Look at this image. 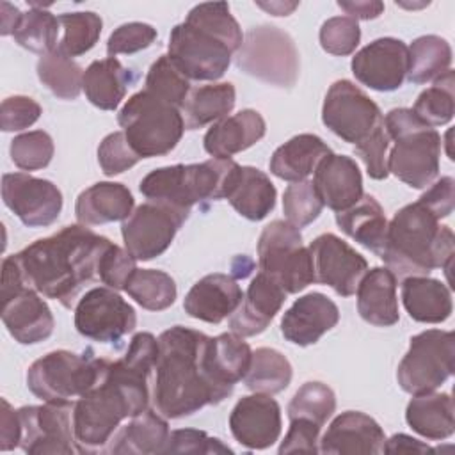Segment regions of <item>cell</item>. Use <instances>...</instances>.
Here are the masks:
<instances>
[{"mask_svg": "<svg viewBox=\"0 0 455 455\" xmlns=\"http://www.w3.org/2000/svg\"><path fill=\"white\" fill-rule=\"evenodd\" d=\"M156 355L158 339L151 332H137L126 354L108 361L100 380L75 402L73 432L80 453L107 451L121 421L148 409V377Z\"/></svg>", "mask_w": 455, "mask_h": 455, "instance_id": "obj_1", "label": "cell"}, {"mask_svg": "<svg viewBox=\"0 0 455 455\" xmlns=\"http://www.w3.org/2000/svg\"><path fill=\"white\" fill-rule=\"evenodd\" d=\"M110 245L107 236L73 224L32 242L12 259L28 288L69 309L89 283L100 281V261Z\"/></svg>", "mask_w": 455, "mask_h": 455, "instance_id": "obj_2", "label": "cell"}, {"mask_svg": "<svg viewBox=\"0 0 455 455\" xmlns=\"http://www.w3.org/2000/svg\"><path fill=\"white\" fill-rule=\"evenodd\" d=\"M208 338L183 325L158 336L153 405L165 419H180L226 400L204 368Z\"/></svg>", "mask_w": 455, "mask_h": 455, "instance_id": "obj_3", "label": "cell"}, {"mask_svg": "<svg viewBox=\"0 0 455 455\" xmlns=\"http://www.w3.org/2000/svg\"><path fill=\"white\" fill-rule=\"evenodd\" d=\"M242 41V28L229 5L204 2L171 30L167 57L188 80L215 82L228 71Z\"/></svg>", "mask_w": 455, "mask_h": 455, "instance_id": "obj_4", "label": "cell"}, {"mask_svg": "<svg viewBox=\"0 0 455 455\" xmlns=\"http://www.w3.org/2000/svg\"><path fill=\"white\" fill-rule=\"evenodd\" d=\"M453 231L419 201L400 208L387 222L380 259L396 279L428 275L434 268L450 277L453 263Z\"/></svg>", "mask_w": 455, "mask_h": 455, "instance_id": "obj_5", "label": "cell"}, {"mask_svg": "<svg viewBox=\"0 0 455 455\" xmlns=\"http://www.w3.org/2000/svg\"><path fill=\"white\" fill-rule=\"evenodd\" d=\"M238 167L240 165L231 158L167 165L146 174L139 190L148 201L164 203L190 213L192 206L197 203L226 199Z\"/></svg>", "mask_w": 455, "mask_h": 455, "instance_id": "obj_6", "label": "cell"}, {"mask_svg": "<svg viewBox=\"0 0 455 455\" xmlns=\"http://www.w3.org/2000/svg\"><path fill=\"white\" fill-rule=\"evenodd\" d=\"M389 140L387 171L412 188H427L439 174L441 135L427 126L412 108H393L382 117Z\"/></svg>", "mask_w": 455, "mask_h": 455, "instance_id": "obj_7", "label": "cell"}, {"mask_svg": "<svg viewBox=\"0 0 455 455\" xmlns=\"http://www.w3.org/2000/svg\"><path fill=\"white\" fill-rule=\"evenodd\" d=\"M117 123L140 158L171 153L185 132L181 110L144 89L128 98Z\"/></svg>", "mask_w": 455, "mask_h": 455, "instance_id": "obj_8", "label": "cell"}, {"mask_svg": "<svg viewBox=\"0 0 455 455\" xmlns=\"http://www.w3.org/2000/svg\"><path fill=\"white\" fill-rule=\"evenodd\" d=\"M107 364L108 359L94 355L92 348L82 354L53 350L28 366L27 386L43 402H73L100 380Z\"/></svg>", "mask_w": 455, "mask_h": 455, "instance_id": "obj_9", "label": "cell"}, {"mask_svg": "<svg viewBox=\"0 0 455 455\" xmlns=\"http://www.w3.org/2000/svg\"><path fill=\"white\" fill-rule=\"evenodd\" d=\"M235 62L243 73L281 89H291L300 73L295 41L288 32L274 25L249 28L235 53Z\"/></svg>", "mask_w": 455, "mask_h": 455, "instance_id": "obj_10", "label": "cell"}, {"mask_svg": "<svg viewBox=\"0 0 455 455\" xmlns=\"http://www.w3.org/2000/svg\"><path fill=\"white\" fill-rule=\"evenodd\" d=\"M258 267L286 293H299L315 283L313 258L302 245L300 229L283 219L263 228L258 240Z\"/></svg>", "mask_w": 455, "mask_h": 455, "instance_id": "obj_11", "label": "cell"}, {"mask_svg": "<svg viewBox=\"0 0 455 455\" xmlns=\"http://www.w3.org/2000/svg\"><path fill=\"white\" fill-rule=\"evenodd\" d=\"M453 359L455 338L451 331H423L411 338L409 350L398 364V386L412 396L435 391L453 375Z\"/></svg>", "mask_w": 455, "mask_h": 455, "instance_id": "obj_12", "label": "cell"}, {"mask_svg": "<svg viewBox=\"0 0 455 455\" xmlns=\"http://www.w3.org/2000/svg\"><path fill=\"white\" fill-rule=\"evenodd\" d=\"M73 405L75 402H44L20 407V448L30 455L80 453L73 432Z\"/></svg>", "mask_w": 455, "mask_h": 455, "instance_id": "obj_13", "label": "cell"}, {"mask_svg": "<svg viewBox=\"0 0 455 455\" xmlns=\"http://www.w3.org/2000/svg\"><path fill=\"white\" fill-rule=\"evenodd\" d=\"M188 215V212L164 203H142L121 224L124 249L137 261H149L164 254Z\"/></svg>", "mask_w": 455, "mask_h": 455, "instance_id": "obj_14", "label": "cell"}, {"mask_svg": "<svg viewBox=\"0 0 455 455\" xmlns=\"http://www.w3.org/2000/svg\"><path fill=\"white\" fill-rule=\"evenodd\" d=\"M137 325V313L117 290L98 286L84 293L75 307L76 331L100 343H116Z\"/></svg>", "mask_w": 455, "mask_h": 455, "instance_id": "obj_15", "label": "cell"}, {"mask_svg": "<svg viewBox=\"0 0 455 455\" xmlns=\"http://www.w3.org/2000/svg\"><path fill=\"white\" fill-rule=\"evenodd\" d=\"M323 124L350 144L361 142L382 123L379 105L350 80H336L323 100Z\"/></svg>", "mask_w": 455, "mask_h": 455, "instance_id": "obj_16", "label": "cell"}, {"mask_svg": "<svg viewBox=\"0 0 455 455\" xmlns=\"http://www.w3.org/2000/svg\"><path fill=\"white\" fill-rule=\"evenodd\" d=\"M2 199L28 228L52 226L62 210V192L57 185L27 172L2 176Z\"/></svg>", "mask_w": 455, "mask_h": 455, "instance_id": "obj_17", "label": "cell"}, {"mask_svg": "<svg viewBox=\"0 0 455 455\" xmlns=\"http://www.w3.org/2000/svg\"><path fill=\"white\" fill-rule=\"evenodd\" d=\"M307 249L313 258L315 283L331 286L339 297L355 293L361 279L368 272L364 256L332 233L316 236Z\"/></svg>", "mask_w": 455, "mask_h": 455, "instance_id": "obj_18", "label": "cell"}, {"mask_svg": "<svg viewBox=\"0 0 455 455\" xmlns=\"http://www.w3.org/2000/svg\"><path fill=\"white\" fill-rule=\"evenodd\" d=\"M350 68L363 85L379 92L396 91L407 78L409 46L396 37H379L352 57Z\"/></svg>", "mask_w": 455, "mask_h": 455, "instance_id": "obj_19", "label": "cell"}, {"mask_svg": "<svg viewBox=\"0 0 455 455\" xmlns=\"http://www.w3.org/2000/svg\"><path fill=\"white\" fill-rule=\"evenodd\" d=\"M229 430L240 446L267 450L281 435V407L265 393L242 396L229 414Z\"/></svg>", "mask_w": 455, "mask_h": 455, "instance_id": "obj_20", "label": "cell"}, {"mask_svg": "<svg viewBox=\"0 0 455 455\" xmlns=\"http://www.w3.org/2000/svg\"><path fill=\"white\" fill-rule=\"evenodd\" d=\"M318 443V451L327 455H375L382 453L386 434L371 416L345 411L331 421Z\"/></svg>", "mask_w": 455, "mask_h": 455, "instance_id": "obj_21", "label": "cell"}, {"mask_svg": "<svg viewBox=\"0 0 455 455\" xmlns=\"http://www.w3.org/2000/svg\"><path fill=\"white\" fill-rule=\"evenodd\" d=\"M339 320L338 306L323 293L311 291L299 297L281 318V334L286 341L315 345Z\"/></svg>", "mask_w": 455, "mask_h": 455, "instance_id": "obj_22", "label": "cell"}, {"mask_svg": "<svg viewBox=\"0 0 455 455\" xmlns=\"http://www.w3.org/2000/svg\"><path fill=\"white\" fill-rule=\"evenodd\" d=\"M286 295L275 279L258 272L243 293L240 306L229 316L231 332L242 338L261 334L283 307Z\"/></svg>", "mask_w": 455, "mask_h": 455, "instance_id": "obj_23", "label": "cell"}, {"mask_svg": "<svg viewBox=\"0 0 455 455\" xmlns=\"http://www.w3.org/2000/svg\"><path fill=\"white\" fill-rule=\"evenodd\" d=\"M2 322L21 345H36L48 339L55 327L48 304L41 299V293L28 286L2 300Z\"/></svg>", "mask_w": 455, "mask_h": 455, "instance_id": "obj_24", "label": "cell"}, {"mask_svg": "<svg viewBox=\"0 0 455 455\" xmlns=\"http://www.w3.org/2000/svg\"><path fill=\"white\" fill-rule=\"evenodd\" d=\"M243 299L236 279L228 274H208L201 277L185 295L183 309L188 316L206 323H220L229 318Z\"/></svg>", "mask_w": 455, "mask_h": 455, "instance_id": "obj_25", "label": "cell"}, {"mask_svg": "<svg viewBox=\"0 0 455 455\" xmlns=\"http://www.w3.org/2000/svg\"><path fill=\"white\" fill-rule=\"evenodd\" d=\"M313 185L323 206L343 212L363 197V176L350 156L329 153L313 172Z\"/></svg>", "mask_w": 455, "mask_h": 455, "instance_id": "obj_26", "label": "cell"}, {"mask_svg": "<svg viewBox=\"0 0 455 455\" xmlns=\"http://www.w3.org/2000/svg\"><path fill=\"white\" fill-rule=\"evenodd\" d=\"M252 350L242 336L235 332H222L208 338L204 348V368L212 382L228 398L235 384L240 382L251 364Z\"/></svg>", "mask_w": 455, "mask_h": 455, "instance_id": "obj_27", "label": "cell"}, {"mask_svg": "<svg viewBox=\"0 0 455 455\" xmlns=\"http://www.w3.org/2000/svg\"><path fill=\"white\" fill-rule=\"evenodd\" d=\"M267 124L258 110L243 108L212 124L204 133L203 146L213 158H231L263 139Z\"/></svg>", "mask_w": 455, "mask_h": 455, "instance_id": "obj_28", "label": "cell"}, {"mask_svg": "<svg viewBox=\"0 0 455 455\" xmlns=\"http://www.w3.org/2000/svg\"><path fill=\"white\" fill-rule=\"evenodd\" d=\"M135 206L130 188L116 181H98L80 192L75 203L78 224L101 226L107 222L126 220Z\"/></svg>", "mask_w": 455, "mask_h": 455, "instance_id": "obj_29", "label": "cell"}, {"mask_svg": "<svg viewBox=\"0 0 455 455\" xmlns=\"http://www.w3.org/2000/svg\"><path fill=\"white\" fill-rule=\"evenodd\" d=\"M355 293L357 311L364 322L377 327H391L400 320L396 277L389 268L375 267L368 270Z\"/></svg>", "mask_w": 455, "mask_h": 455, "instance_id": "obj_30", "label": "cell"}, {"mask_svg": "<svg viewBox=\"0 0 455 455\" xmlns=\"http://www.w3.org/2000/svg\"><path fill=\"white\" fill-rule=\"evenodd\" d=\"M169 434L165 418L156 411L144 409L114 434L107 451L114 455L164 453Z\"/></svg>", "mask_w": 455, "mask_h": 455, "instance_id": "obj_31", "label": "cell"}, {"mask_svg": "<svg viewBox=\"0 0 455 455\" xmlns=\"http://www.w3.org/2000/svg\"><path fill=\"white\" fill-rule=\"evenodd\" d=\"M275 187L270 178L251 165H240L228 188L229 204L249 220H263L275 206Z\"/></svg>", "mask_w": 455, "mask_h": 455, "instance_id": "obj_32", "label": "cell"}, {"mask_svg": "<svg viewBox=\"0 0 455 455\" xmlns=\"http://www.w3.org/2000/svg\"><path fill=\"white\" fill-rule=\"evenodd\" d=\"M331 148L315 133H299L279 146L270 158V172L284 181L295 183L315 172L316 165L327 156Z\"/></svg>", "mask_w": 455, "mask_h": 455, "instance_id": "obj_33", "label": "cell"}, {"mask_svg": "<svg viewBox=\"0 0 455 455\" xmlns=\"http://www.w3.org/2000/svg\"><path fill=\"white\" fill-rule=\"evenodd\" d=\"M402 302L409 316L421 323H441L453 311L450 288L428 275H412L402 281Z\"/></svg>", "mask_w": 455, "mask_h": 455, "instance_id": "obj_34", "label": "cell"}, {"mask_svg": "<svg viewBox=\"0 0 455 455\" xmlns=\"http://www.w3.org/2000/svg\"><path fill=\"white\" fill-rule=\"evenodd\" d=\"M336 224L352 240L380 256L387 235V219L373 196L363 194L355 204L336 212Z\"/></svg>", "mask_w": 455, "mask_h": 455, "instance_id": "obj_35", "label": "cell"}, {"mask_svg": "<svg viewBox=\"0 0 455 455\" xmlns=\"http://www.w3.org/2000/svg\"><path fill=\"white\" fill-rule=\"evenodd\" d=\"M135 75L116 57L94 60L84 71V92L87 100L101 110H116L124 100Z\"/></svg>", "mask_w": 455, "mask_h": 455, "instance_id": "obj_36", "label": "cell"}, {"mask_svg": "<svg viewBox=\"0 0 455 455\" xmlns=\"http://www.w3.org/2000/svg\"><path fill=\"white\" fill-rule=\"evenodd\" d=\"M407 425L425 439L443 441L453 435V400L448 393L414 395L405 409Z\"/></svg>", "mask_w": 455, "mask_h": 455, "instance_id": "obj_37", "label": "cell"}, {"mask_svg": "<svg viewBox=\"0 0 455 455\" xmlns=\"http://www.w3.org/2000/svg\"><path fill=\"white\" fill-rule=\"evenodd\" d=\"M235 101L236 91L229 82L206 84L190 89L181 105L185 130H197L222 121L233 110Z\"/></svg>", "mask_w": 455, "mask_h": 455, "instance_id": "obj_38", "label": "cell"}, {"mask_svg": "<svg viewBox=\"0 0 455 455\" xmlns=\"http://www.w3.org/2000/svg\"><path fill=\"white\" fill-rule=\"evenodd\" d=\"M291 364L275 348L259 347L252 350L249 370L243 377V382L247 389L254 393H265V395H275L284 391L291 382Z\"/></svg>", "mask_w": 455, "mask_h": 455, "instance_id": "obj_39", "label": "cell"}, {"mask_svg": "<svg viewBox=\"0 0 455 455\" xmlns=\"http://www.w3.org/2000/svg\"><path fill=\"white\" fill-rule=\"evenodd\" d=\"M451 64V46L439 36L416 37L409 46L407 80L412 84L434 82Z\"/></svg>", "mask_w": 455, "mask_h": 455, "instance_id": "obj_40", "label": "cell"}, {"mask_svg": "<svg viewBox=\"0 0 455 455\" xmlns=\"http://www.w3.org/2000/svg\"><path fill=\"white\" fill-rule=\"evenodd\" d=\"M37 76L53 96L60 100H76L84 91V71L68 55L53 50L37 60Z\"/></svg>", "mask_w": 455, "mask_h": 455, "instance_id": "obj_41", "label": "cell"}, {"mask_svg": "<svg viewBox=\"0 0 455 455\" xmlns=\"http://www.w3.org/2000/svg\"><path fill=\"white\" fill-rule=\"evenodd\" d=\"M124 291L148 311H164L176 300L178 290L174 279L156 268H137Z\"/></svg>", "mask_w": 455, "mask_h": 455, "instance_id": "obj_42", "label": "cell"}, {"mask_svg": "<svg viewBox=\"0 0 455 455\" xmlns=\"http://www.w3.org/2000/svg\"><path fill=\"white\" fill-rule=\"evenodd\" d=\"M59 18L44 7H30L21 14L12 37L21 48L46 55L59 44Z\"/></svg>", "mask_w": 455, "mask_h": 455, "instance_id": "obj_43", "label": "cell"}, {"mask_svg": "<svg viewBox=\"0 0 455 455\" xmlns=\"http://www.w3.org/2000/svg\"><path fill=\"white\" fill-rule=\"evenodd\" d=\"M59 21L62 27V37L55 50L71 59L87 53L98 43L103 27L100 14L92 11L64 12L59 16Z\"/></svg>", "mask_w": 455, "mask_h": 455, "instance_id": "obj_44", "label": "cell"}, {"mask_svg": "<svg viewBox=\"0 0 455 455\" xmlns=\"http://www.w3.org/2000/svg\"><path fill=\"white\" fill-rule=\"evenodd\" d=\"M453 87H455L453 71L448 69L441 76H437L434 84L418 96L412 107V112L430 128L448 124L455 112Z\"/></svg>", "mask_w": 455, "mask_h": 455, "instance_id": "obj_45", "label": "cell"}, {"mask_svg": "<svg viewBox=\"0 0 455 455\" xmlns=\"http://www.w3.org/2000/svg\"><path fill=\"white\" fill-rule=\"evenodd\" d=\"M336 411L334 391L318 380H309L302 384L288 403V419H307L323 427L325 421Z\"/></svg>", "mask_w": 455, "mask_h": 455, "instance_id": "obj_46", "label": "cell"}, {"mask_svg": "<svg viewBox=\"0 0 455 455\" xmlns=\"http://www.w3.org/2000/svg\"><path fill=\"white\" fill-rule=\"evenodd\" d=\"M144 85V91L178 107L180 110L190 92V80L171 62L167 55H160L151 64Z\"/></svg>", "mask_w": 455, "mask_h": 455, "instance_id": "obj_47", "label": "cell"}, {"mask_svg": "<svg viewBox=\"0 0 455 455\" xmlns=\"http://www.w3.org/2000/svg\"><path fill=\"white\" fill-rule=\"evenodd\" d=\"M323 203L316 194L313 181L302 180L286 187L283 194V212L290 224L295 228H306L320 217Z\"/></svg>", "mask_w": 455, "mask_h": 455, "instance_id": "obj_48", "label": "cell"}, {"mask_svg": "<svg viewBox=\"0 0 455 455\" xmlns=\"http://www.w3.org/2000/svg\"><path fill=\"white\" fill-rule=\"evenodd\" d=\"M53 140L43 130L20 133L11 140V160L23 171L44 169L53 158Z\"/></svg>", "mask_w": 455, "mask_h": 455, "instance_id": "obj_49", "label": "cell"}, {"mask_svg": "<svg viewBox=\"0 0 455 455\" xmlns=\"http://www.w3.org/2000/svg\"><path fill=\"white\" fill-rule=\"evenodd\" d=\"M318 37L327 53L345 57L357 48L361 41V28L350 16H334L323 21Z\"/></svg>", "mask_w": 455, "mask_h": 455, "instance_id": "obj_50", "label": "cell"}, {"mask_svg": "<svg viewBox=\"0 0 455 455\" xmlns=\"http://www.w3.org/2000/svg\"><path fill=\"white\" fill-rule=\"evenodd\" d=\"M387 149L389 137L384 128V121L375 126L361 142L354 144V153L363 160L366 172L371 180H386L389 176Z\"/></svg>", "mask_w": 455, "mask_h": 455, "instance_id": "obj_51", "label": "cell"}, {"mask_svg": "<svg viewBox=\"0 0 455 455\" xmlns=\"http://www.w3.org/2000/svg\"><path fill=\"white\" fill-rule=\"evenodd\" d=\"M142 160L123 132L108 133L98 146V164L105 176H116Z\"/></svg>", "mask_w": 455, "mask_h": 455, "instance_id": "obj_52", "label": "cell"}, {"mask_svg": "<svg viewBox=\"0 0 455 455\" xmlns=\"http://www.w3.org/2000/svg\"><path fill=\"white\" fill-rule=\"evenodd\" d=\"M156 39V28L149 23L130 21L119 25L107 41L108 57H116L119 53H137L140 50L149 48Z\"/></svg>", "mask_w": 455, "mask_h": 455, "instance_id": "obj_53", "label": "cell"}, {"mask_svg": "<svg viewBox=\"0 0 455 455\" xmlns=\"http://www.w3.org/2000/svg\"><path fill=\"white\" fill-rule=\"evenodd\" d=\"M137 270V259L123 247L112 243L100 261V283L112 290H124Z\"/></svg>", "mask_w": 455, "mask_h": 455, "instance_id": "obj_54", "label": "cell"}, {"mask_svg": "<svg viewBox=\"0 0 455 455\" xmlns=\"http://www.w3.org/2000/svg\"><path fill=\"white\" fill-rule=\"evenodd\" d=\"M164 453H233V450L203 430L178 428L169 434Z\"/></svg>", "mask_w": 455, "mask_h": 455, "instance_id": "obj_55", "label": "cell"}, {"mask_svg": "<svg viewBox=\"0 0 455 455\" xmlns=\"http://www.w3.org/2000/svg\"><path fill=\"white\" fill-rule=\"evenodd\" d=\"M43 114L41 105L28 96H9L0 105V128L4 132H20L32 126Z\"/></svg>", "mask_w": 455, "mask_h": 455, "instance_id": "obj_56", "label": "cell"}, {"mask_svg": "<svg viewBox=\"0 0 455 455\" xmlns=\"http://www.w3.org/2000/svg\"><path fill=\"white\" fill-rule=\"evenodd\" d=\"M322 427L307 419H290V428L279 444V453H318Z\"/></svg>", "mask_w": 455, "mask_h": 455, "instance_id": "obj_57", "label": "cell"}, {"mask_svg": "<svg viewBox=\"0 0 455 455\" xmlns=\"http://www.w3.org/2000/svg\"><path fill=\"white\" fill-rule=\"evenodd\" d=\"M453 178L451 176H443L441 180H437L435 183H432V187L418 199L425 208H428L439 220L450 217V213L453 212Z\"/></svg>", "mask_w": 455, "mask_h": 455, "instance_id": "obj_58", "label": "cell"}, {"mask_svg": "<svg viewBox=\"0 0 455 455\" xmlns=\"http://www.w3.org/2000/svg\"><path fill=\"white\" fill-rule=\"evenodd\" d=\"M21 441V423L20 414L11 407V403L2 398L0 412V450L9 451L20 446Z\"/></svg>", "mask_w": 455, "mask_h": 455, "instance_id": "obj_59", "label": "cell"}, {"mask_svg": "<svg viewBox=\"0 0 455 455\" xmlns=\"http://www.w3.org/2000/svg\"><path fill=\"white\" fill-rule=\"evenodd\" d=\"M384 453H427V451H434L427 443L418 441L407 434H395L393 437L386 439Z\"/></svg>", "mask_w": 455, "mask_h": 455, "instance_id": "obj_60", "label": "cell"}, {"mask_svg": "<svg viewBox=\"0 0 455 455\" xmlns=\"http://www.w3.org/2000/svg\"><path fill=\"white\" fill-rule=\"evenodd\" d=\"M338 7L347 12V16L357 20H375L382 14L384 4L382 2H368V0H352V2H338Z\"/></svg>", "mask_w": 455, "mask_h": 455, "instance_id": "obj_61", "label": "cell"}, {"mask_svg": "<svg viewBox=\"0 0 455 455\" xmlns=\"http://www.w3.org/2000/svg\"><path fill=\"white\" fill-rule=\"evenodd\" d=\"M23 12H20L18 7L11 5L9 2H2L0 4V34L2 36H11L14 34L20 18Z\"/></svg>", "mask_w": 455, "mask_h": 455, "instance_id": "obj_62", "label": "cell"}, {"mask_svg": "<svg viewBox=\"0 0 455 455\" xmlns=\"http://www.w3.org/2000/svg\"><path fill=\"white\" fill-rule=\"evenodd\" d=\"M256 5L265 9L272 16H288L299 7L297 2H256Z\"/></svg>", "mask_w": 455, "mask_h": 455, "instance_id": "obj_63", "label": "cell"}, {"mask_svg": "<svg viewBox=\"0 0 455 455\" xmlns=\"http://www.w3.org/2000/svg\"><path fill=\"white\" fill-rule=\"evenodd\" d=\"M252 267H254L252 259H249L247 256H238V258L233 261V265H231V268H233V277H236V279L247 277V275L252 272Z\"/></svg>", "mask_w": 455, "mask_h": 455, "instance_id": "obj_64", "label": "cell"}]
</instances>
